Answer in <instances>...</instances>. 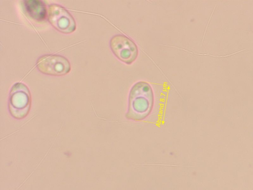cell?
Returning a JSON list of instances; mask_svg holds the SVG:
<instances>
[{
  "label": "cell",
  "instance_id": "obj_2",
  "mask_svg": "<svg viewBox=\"0 0 253 190\" xmlns=\"http://www.w3.org/2000/svg\"><path fill=\"white\" fill-rule=\"evenodd\" d=\"M31 105V96L29 89L24 84L16 83L11 88L9 110L15 118L21 119L27 115Z\"/></svg>",
  "mask_w": 253,
  "mask_h": 190
},
{
  "label": "cell",
  "instance_id": "obj_3",
  "mask_svg": "<svg viewBox=\"0 0 253 190\" xmlns=\"http://www.w3.org/2000/svg\"><path fill=\"white\" fill-rule=\"evenodd\" d=\"M110 47L115 55L126 64L132 63L137 57L138 49L136 44L124 34L112 37L110 41Z\"/></svg>",
  "mask_w": 253,
  "mask_h": 190
},
{
  "label": "cell",
  "instance_id": "obj_1",
  "mask_svg": "<svg viewBox=\"0 0 253 190\" xmlns=\"http://www.w3.org/2000/svg\"><path fill=\"white\" fill-rule=\"evenodd\" d=\"M153 102V93L150 85L144 81L135 83L129 94L126 118L134 120L144 119L151 112Z\"/></svg>",
  "mask_w": 253,
  "mask_h": 190
},
{
  "label": "cell",
  "instance_id": "obj_4",
  "mask_svg": "<svg viewBox=\"0 0 253 190\" xmlns=\"http://www.w3.org/2000/svg\"><path fill=\"white\" fill-rule=\"evenodd\" d=\"M37 67L42 73L52 76H62L71 69L69 60L58 54H45L40 56L37 61Z\"/></svg>",
  "mask_w": 253,
  "mask_h": 190
},
{
  "label": "cell",
  "instance_id": "obj_5",
  "mask_svg": "<svg viewBox=\"0 0 253 190\" xmlns=\"http://www.w3.org/2000/svg\"><path fill=\"white\" fill-rule=\"evenodd\" d=\"M47 18L50 24L58 31L70 33L75 31L76 22L72 15L62 6L52 3L48 6Z\"/></svg>",
  "mask_w": 253,
  "mask_h": 190
}]
</instances>
